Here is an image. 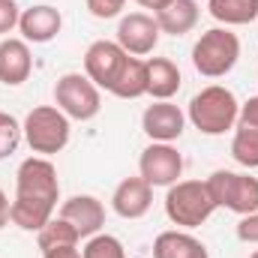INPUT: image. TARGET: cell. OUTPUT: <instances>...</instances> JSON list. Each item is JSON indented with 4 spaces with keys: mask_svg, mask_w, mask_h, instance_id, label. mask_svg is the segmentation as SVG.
<instances>
[{
    "mask_svg": "<svg viewBox=\"0 0 258 258\" xmlns=\"http://www.w3.org/2000/svg\"><path fill=\"white\" fill-rule=\"evenodd\" d=\"M60 201L57 168L48 156H30L15 171V198L9 204V222L21 231H39Z\"/></svg>",
    "mask_w": 258,
    "mask_h": 258,
    "instance_id": "6da1fadb",
    "label": "cell"
},
{
    "mask_svg": "<svg viewBox=\"0 0 258 258\" xmlns=\"http://www.w3.org/2000/svg\"><path fill=\"white\" fill-rule=\"evenodd\" d=\"M237 114H240V102L222 84L201 87L189 99V108H186V120L201 135H225L228 129L237 126Z\"/></svg>",
    "mask_w": 258,
    "mask_h": 258,
    "instance_id": "7a4b0ae2",
    "label": "cell"
},
{
    "mask_svg": "<svg viewBox=\"0 0 258 258\" xmlns=\"http://www.w3.org/2000/svg\"><path fill=\"white\" fill-rule=\"evenodd\" d=\"M240 60V39L228 27H213L192 45V66L204 78H222Z\"/></svg>",
    "mask_w": 258,
    "mask_h": 258,
    "instance_id": "3957f363",
    "label": "cell"
},
{
    "mask_svg": "<svg viewBox=\"0 0 258 258\" xmlns=\"http://www.w3.org/2000/svg\"><path fill=\"white\" fill-rule=\"evenodd\" d=\"M216 204L207 192L204 180H177L165 192V216L177 228H198L213 216Z\"/></svg>",
    "mask_w": 258,
    "mask_h": 258,
    "instance_id": "277c9868",
    "label": "cell"
},
{
    "mask_svg": "<svg viewBox=\"0 0 258 258\" xmlns=\"http://www.w3.org/2000/svg\"><path fill=\"white\" fill-rule=\"evenodd\" d=\"M21 129H24L27 147L33 153H39V156L60 153L66 144H69V132H72L69 117H66L57 105H36L33 111H27Z\"/></svg>",
    "mask_w": 258,
    "mask_h": 258,
    "instance_id": "5b68a950",
    "label": "cell"
},
{
    "mask_svg": "<svg viewBox=\"0 0 258 258\" xmlns=\"http://www.w3.org/2000/svg\"><path fill=\"white\" fill-rule=\"evenodd\" d=\"M204 186L216 207H225L237 216L258 210V177H252V174H237V171L219 168L204 180Z\"/></svg>",
    "mask_w": 258,
    "mask_h": 258,
    "instance_id": "8992f818",
    "label": "cell"
},
{
    "mask_svg": "<svg viewBox=\"0 0 258 258\" xmlns=\"http://www.w3.org/2000/svg\"><path fill=\"white\" fill-rule=\"evenodd\" d=\"M54 105L69 120H93L102 108V96H99V87L87 75L66 72L54 84Z\"/></svg>",
    "mask_w": 258,
    "mask_h": 258,
    "instance_id": "52a82bcc",
    "label": "cell"
},
{
    "mask_svg": "<svg viewBox=\"0 0 258 258\" xmlns=\"http://www.w3.org/2000/svg\"><path fill=\"white\" fill-rule=\"evenodd\" d=\"M138 174L150 183V186H171L180 180L183 174V156L174 144L165 141H150L141 150L138 159Z\"/></svg>",
    "mask_w": 258,
    "mask_h": 258,
    "instance_id": "ba28073f",
    "label": "cell"
},
{
    "mask_svg": "<svg viewBox=\"0 0 258 258\" xmlns=\"http://www.w3.org/2000/svg\"><path fill=\"white\" fill-rule=\"evenodd\" d=\"M126 57L129 54L117 45V42H111V39H96V42H90L87 51H84V75H87L99 90H108V93H111V87H114L120 69L126 63Z\"/></svg>",
    "mask_w": 258,
    "mask_h": 258,
    "instance_id": "9c48e42d",
    "label": "cell"
},
{
    "mask_svg": "<svg viewBox=\"0 0 258 258\" xmlns=\"http://www.w3.org/2000/svg\"><path fill=\"white\" fill-rule=\"evenodd\" d=\"M159 24H156V15H147V12H129L120 18L117 24V45L132 54V57H144V54H153V48L159 45Z\"/></svg>",
    "mask_w": 258,
    "mask_h": 258,
    "instance_id": "30bf717a",
    "label": "cell"
},
{
    "mask_svg": "<svg viewBox=\"0 0 258 258\" xmlns=\"http://www.w3.org/2000/svg\"><path fill=\"white\" fill-rule=\"evenodd\" d=\"M141 129L150 141H177L186 129V114L171 102V99H162V102H153L144 108L141 114Z\"/></svg>",
    "mask_w": 258,
    "mask_h": 258,
    "instance_id": "8fae6325",
    "label": "cell"
},
{
    "mask_svg": "<svg viewBox=\"0 0 258 258\" xmlns=\"http://www.w3.org/2000/svg\"><path fill=\"white\" fill-rule=\"evenodd\" d=\"M63 27V15L57 6H48V3H39V6H30V9H21V18H18V30H21V39L24 42H33V45H45L51 42Z\"/></svg>",
    "mask_w": 258,
    "mask_h": 258,
    "instance_id": "7c38bea8",
    "label": "cell"
},
{
    "mask_svg": "<svg viewBox=\"0 0 258 258\" xmlns=\"http://www.w3.org/2000/svg\"><path fill=\"white\" fill-rule=\"evenodd\" d=\"M60 219L72 222L81 237H93L105 225V207L96 195H72L60 204Z\"/></svg>",
    "mask_w": 258,
    "mask_h": 258,
    "instance_id": "4fadbf2b",
    "label": "cell"
},
{
    "mask_svg": "<svg viewBox=\"0 0 258 258\" xmlns=\"http://www.w3.org/2000/svg\"><path fill=\"white\" fill-rule=\"evenodd\" d=\"M153 204V186L138 174V177H126L117 183V189L111 195V207L117 216L123 219H141Z\"/></svg>",
    "mask_w": 258,
    "mask_h": 258,
    "instance_id": "5bb4252c",
    "label": "cell"
},
{
    "mask_svg": "<svg viewBox=\"0 0 258 258\" xmlns=\"http://www.w3.org/2000/svg\"><path fill=\"white\" fill-rule=\"evenodd\" d=\"M33 72V54H30V45L24 39H12L6 36L0 42V81L6 87H18L30 78Z\"/></svg>",
    "mask_w": 258,
    "mask_h": 258,
    "instance_id": "9a60e30c",
    "label": "cell"
},
{
    "mask_svg": "<svg viewBox=\"0 0 258 258\" xmlns=\"http://www.w3.org/2000/svg\"><path fill=\"white\" fill-rule=\"evenodd\" d=\"M153 258H210V252L186 228H171L153 240Z\"/></svg>",
    "mask_w": 258,
    "mask_h": 258,
    "instance_id": "2e32d148",
    "label": "cell"
},
{
    "mask_svg": "<svg viewBox=\"0 0 258 258\" xmlns=\"http://www.w3.org/2000/svg\"><path fill=\"white\" fill-rule=\"evenodd\" d=\"M180 69L168 57H150L147 60V96H153L156 102L171 99L180 90Z\"/></svg>",
    "mask_w": 258,
    "mask_h": 258,
    "instance_id": "e0dca14e",
    "label": "cell"
},
{
    "mask_svg": "<svg viewBox=\"0 0 258 258\" xmlns=\"http://www.w3.org/2000/svg\"><path fill=\"white\" fill-rule=\"evenodd\" d=\"M198 15H201V9L195 0H171L162 12H156V24L168 36H183L198 24Z\"/></svg>",
    "mask_w": 258,
    "mask_h": 258,
    "instance_id": "ac0fdd59",
    "label": "cell"
},
{
    "mask_svg": "<svg viewBox=\"0 0 258 258\" xmlns=\"http://www.w3.org/2000/svg\"><path fill=\"white\" fill-rule=\"evenodd\" d=\"M111 93L117 99H138V96H144L147 93V60L129 54L123 69H120V75H117V81H114V87H111Z\"/></svg>",
    "mask_w": 258,
    "mask_h": 258,
    "instance_id": "d6986e66",
    "label": "cell"
},
{
    "mask_svg": "<svg viewBox=\"0 0 258 258\" xmlns=\"http://www.w3.org/2000/svg\"><path fill=\"white\" fill-rule=\"evenodd\" d=\"M207 9L225 27L252 24L258 18V0H207Z\"/></svg>",
    "mask_w": 258,
    "mask_h": 258,
    "instance_id": "ffe728a7",
    "label": "cell"
},
{
    "mask_svg": "<svg viewBox=\"0 0 258 258\" xmlns=\"http://www.w3.org/2000/svg\"><path fill=\"white\" fill-rule=\"evenodd\" d=\"M81 234L72 222H66L60 216H51L39 231H36V243L42 252H51V249H60V246H78Z\"/></svg>",
    "mask_w": 258,
    "mask_h": 258,
    "instance_id": "44dd1931",
    "label": "cell"
},
{
    "mask_svg": "<svg viewBox=\"0 0 258 258\" xmlns=\"http://www.w3.org/2000/svg\"><path fill=\"white\" fill-rule=\"evenodd\" d=\"M231 156L243 168H258V129L234 126L231 138Z\"/></svg>",
    "mask_w": 258,
    "mask_h": 258,
    "instance_id": "7402d4cb",
    "label": "cell"
},
{
    "mask_svg": "<svg viewBox=\"0 0 258 258\" xmlns=\"http://www.w3.org/2000/svg\"><path fill=\"white\" fill-rule=\"evenodd\" d=\"M81 255L84 258H126V249H123L120 237H114V234H102V231H99V234L87 237Z\"/></svg>",
    "mask_w": 258,
    "mask_h": 258,
    "instance_id": "603a6c76",
    "label": "cell"
},
{
    "mask_svg": "<svg viewBox=\"0 0 258 258\" xmlns=\"http://www.w3.org/2000/svg\"><path fill=\"white\" fill-rule=\"evenodd\" d=\"M21 138H24V129H21V123H18L12 114L0 111V159L12 156V153L18 150Z\"/></svg>",
    "mask_w": 258,
    "mask_h": 258,
    "instance_id": "cb8c5ba5",
    "label": "cell"
},
{
    "mask_svg": "<svg viewBox=\"0 0 258 258\" xmlns=\"http://www.w3.org/2000/svg\"><path fill=\"white\" fill-rule=\"evenodd\" d=\"M87 3V12L93 18H117L123 9H126V0H84Z\"/></svg>",
    "mask_w": 258,
    "mask_h": 258,
    "instance_id": "d4e9b609",
    "label": "cell"
},
{
    "mask_svg": "<svg viewBox=\"0 0 258 258\" xmlns=\"http://www.w3.org/2000/svg\"><path fill=\"white\" fill-rule=\"evenodd\" d=\"M18 18H21V6L15 0H0V36L12 33L18 27Z\"/></svg>",
    "mask_w": 258,
    "mask_h": 258,
    "instance_id": "484cf974",
    "label": "cell"
},
{
    "mask_svg": "<svg viewBox=\"0 0 258 258\" xmlns=\"http://www.w3.org/2000/svg\"><path fill=\"white\" fill-rule=\"evenodd\" d=\"M237 240H243V243H258V210L240 216V222H237Z\"/></svg>",
    "mask_w": 258,
    "mask_h": 258,
    "instance_id": "4316f807",
    "label": "cell"
},
{
    "mask_svg": "<svg viewBox=\"0 0 258 258\" xmlns=\"http://www.w3.org/2000/svg\"><path fill=\"white\" fill-rule=\"evenodd\" d=\"M237 126L258 129V96H249V99L240 105V114H237Z\"/></svg>",
    "mask_w": 258,
    "mask_h": 258,
    "instance_id": "83f0119b",
    "label": "cell"
},
{
    "mask_svg": "<svg viewBox=\"0 0 258 258\" xmlns=\"http://www.w3.org/2000/svg\"><path fill=\"white\" fill-rule=\"evenodd\" d=\"M42 258H84V255H81V249H75V246H60V249L42 252Z\"/></svg>",
    "mask_w": 258,
    "mask_h": 258,
    "instance_id": "f1b7e54d",
    "label": "cell"
},
{
    "mask_svg": "<svg viewBox=\"0 0 258 258\" xmlns=\"http://www.w3.org/2000/svg\"><path fill=\"white\" fill-rule=\"evenodd\" d=\"M9 204H12V201H9V198H6V192L0 189V231L9 225Z\"/></svg>",
    "mask_w": 258,
    "mask_h": 258,
    "instance_id": "f546056e",
    "label": "cell"
},
{
    "mask_svg": "<svg viewBox=\"0 0 258 258\" xmlns=\"http://www.w3.org/2000/svg\"><path fill=\"white\" fill-rule=\"evenodd\" d=\"M135 3H138L141 9H150V12L156 15V12H162V9H165V6H168L171 0H135Z\"/></svg>",
    "mask_w": 258,
    "mask_h": 258,
    "instance_id": "4dcf8cb0",
    "label": "cell"
},
{
    "mask_svg": "<svg viewBox=\"0 0 258 258\" xmlns=\"http://www.w3.org/2000/svg\"><path fill=\"white\" fill-rule=\"evenodd\" d=\"M249 258H258V249H255V252H252V255H249Z\"/></svg>",
    "mask_w": 258,
    "mask_h": 258,
    "instance_id": "1f68e13d",
    "label": "cell"
}]
</instances>
